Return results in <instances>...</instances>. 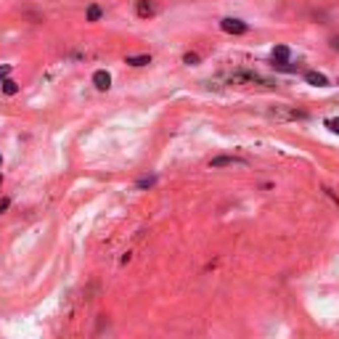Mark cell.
Instances as JSON below:
<instances>
[{
	"label": "cell",
	"instance_id": "1",
	"mask_svg": "<svg viewBox=\"0 0 339 339\" xmlns=\"http://www.w3.org/2000/svg\"><path fill=\"white\" fill-rule=\"evenodd\" d=\"M220 29L223 32H228V34H247L249 32V24L247 21H241V19H223L220 21Z\"/></svg>",
	"mask_w": 339,
	"mask_h": 339
},
{
	"label": "cell",
	"instance_id": "2",
	"mask_svg": "<svg viewBox=\"0 0 339 339\" xmlns=\"http://www.w3.org/2000/svg\"><path fill=\"white\" fill-rule=\"evenodd\" d=\"M157 0H135V14L141 16V19H151L157 14Z\"/></svg>",
	"mask_w": 339,
	"mask_h": 339
},
{
	"label": "cell",
	"instance_id": "3",
	"mask_svg": "<svg viewBox=\"0 0 339 339\" xmlns=\"http://www.w3.org/2000/svg\"><path fill=\"white\" fill-rule=\"evenodd\" d=\"M231 165H247V159H241V157H215L212 162H209V167H212V170L231 167Z\"/></svg>",
	"mask_w": 339,
	"mask_h": 339
},
{
	"label": "cell",
	"instance_id": "4",
	"mask_svg": "<svg viewBox=\"0 0 339 339\" xmlns=\"http://www.w3.org/2000/svg\"><path fill=\"white\" fill-rule=\"evenodd\" d=\"M93 85H96L98 90H109V88H111V74L106 72V69H98V72H93Z\"/></svg>",
	"mask_w": 339,
	"mask_h": 339
},
{
	"label": "cell",
	"instance_id": "5",
	"mask_svg": "<svg viewBox=\"0 0 339 339\" xmlns=\"http://www.w3.org/2000/svg\"><path fill=\"white\" fill-rule=\"evenodd\" d=\"M305 83L315 85V88H326V85H329V77L321 74V72H305Z\"/></svg>",
	"mask_w": 339,
	"mask_h": 339
},
{
	"label": "cell",
	"instance_id": "6",
	"mask_svg": "<svg viewBox=\"0 0 339 339\" xmlns=\"http://www.w3.org/2000/svg\"><path fill=\"white\" fill-rule=\"evenodd\" d=\"M101 16H103V8H101L98 3H90V6H88V14H85V19H88L90 24H93V21H101Z\"/></svg>",
	"mask_w": 339,
	"mask_h": 339
},
{
	"label": "cell",
	"instance_id": "7",
	"mask_svg": "<svg viewBox=\"0 0 339 339\" xmlns=\"http://www.w3.org/2000/svg\"><path fill=\"white\" fill-rule=\"evenodd\" d=\"M125 64H130V66H146V64H151V56H148V53H141V56H127V58H125Z\"/></svg>",
	"mask_w": 339,
	"mask_h": 339
},
{
	"label": "cell",
	"instance_id": "8",
	"mask_svg": "<svg viewBox=\"0 0 339 339\" xmlns=\"http://www.w3.org/2000/svg\"><path fill=\"white\" fill-rule=\"evenodd\" d=\"M289 56H291L289 45H276L273 48V61H289Z\"/></svg>",
	"mask_w": 339,
	"mask_h": 339
},
{
	"label": "cell",
	"instance_id": "9",
	"mask_svg": "<svg viewBox=\"0 0 339 339\" xmlns=\"http://www.w3.org/2000/svg\"><path fill=\"white\" fill-rule=\"evenodd\" d=\"M3 93H6V96H16V93H19V83H14V80H3Z\"/></svg>",
	"mask_w": 339,
	"mask_h": 339
},
{
	"label": "cell",
	"instance_id": "10",
	"mask_svg": "<svg viewBox=\"0 0 339 339\" xmlns=\"http://www.w3.org/2000/svg\"><path fill=\"white\" fill-rule=\"evenodd\" d=\"M199 61H202V56H199V53H194V51H189V53L183 56V64H185V66H196Z\"/></svg>",
	"mask_w": 339,
	"mask_h": 339
},
{
	"label": "cell",
	"instance_id": "11",
	"mask_svg": "<svg viewBox=\"0 0 339 339\" xmlns=\"http://www.w3.org/2000/svg\"><path fill=\"white\" fill-rule=\"evenodd\" d=\"M323 125H326V127H329V130H331V133H336V135H339V117H329V120H326Z\"/></svg>",
	"mask_w": 339,
	"mask_h": 339
},
{
	"label": "cell",
	"instance_id": "12",
	"mask_svg": "<svg viewBox=\"0 0 339 339\" xmlns=\"http://www.w3.org/2000/svg\"><path fill=\"white\" fill-rule=\"evenodd\" d=\"M154 183H157V178H154V175H148V178H141V180H138V189H151Z\"/></svg>",
	"mask_w": 339,
	"mask_h": 339
},
{
	"label": "cell",
	"instance_id": "13",
	"mask_svg": "<svg viewBox=\"0 0 339 339\" xmlns=\"http://www.w3.org/2000/svg\"><path fill=\"white\" fill-rule=\"evenodd\" d=\"M11 74V64H3V66H0V85H3V80Z\"/></svg>",
	"mask_w": 339,
	"mask_h": 339
},
{
	"label": "cell",
	"instance_id": "14",
	"mask_svg": "<svg viewBox=\"0 0 339 339\" xmlns=\"http://www.w3.org/2000/svg\"><path fill=\"white\" fill-rule=\"evenodd\" d=\"M329 45H331V51H336V53H339V34H334V37L329 40Z\"/></svg>",
	"mask_w": 339,
	"mask_h": 339
},
{
	"label": "cell",
	"instance_id": "15",
	"mask_svg": "<svg viewBox=\"0 0 339 339\" xmlns=\"http://www.w3.org/2000/svg\"><path fill=\"white\" fill-rule=\"evenodd\" d=\"M8 207H11V199H0V215H3Z\"/></svg>",
	"mask_w": 339,
	"mask_h": 339
},
{
	"label": "cell",
	"instance_id": "16",
	"mask_svg": "<svg viewBox=\"0 0 339 339\" xmlns=\"http://www.w3.org/2000/svg\"><path fill=\"white\" fill-rule=\"evenodd\" d=\"M0 185H3V175H0Z\"/></svg>",
	"mask_w": 339,
	"mask_h": 339
},
{
	"label": "cell",
	"instance_id": "17",
	"mask_svg": "<svg viewBox=\"0 0 339 339\" xmlns=\"http://www.w3.org/2000/svg\"><path fill=\"white\" fill-rule=\"evenodd\" d=\"M0 162H3V157H0Z\"/></svg>",
	"mask_w": 339,
	"mask_h": 339
}]
</instances>
